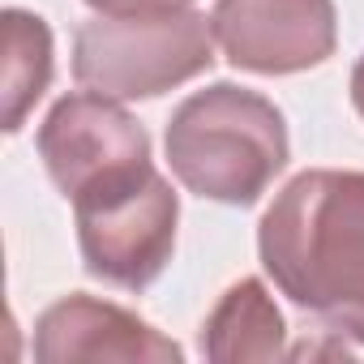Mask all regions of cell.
Instances as JSON below:
<instances>
[{"mask_svg":"<svg viewBox=\"0 0 364 364\" xmlns=\"http://www.w3.org/2000/svg\"><path fill=\"white\" fill-rule=\"evenodd\" d=\"M257 253L279 296L364 347V171L291 176L257 223Z\"/></svg>","mask_w":364,"mask_h":364,"instance_id":"cell-1","label":"cell"},{"mask_svg":"<svg viewBox=\"0 0 364 364\" xmlns=\"http://www.w3.org/2000/svg\"><path fill=\"white\" fill-rule=\"evenodd\" d=\"M215 65V26L198 9L171 14H95L73 35V77L86 90L159 99Z\"/></svg>","mask_w":364,"mask_h":364,"instance_id":"cell-3","label":"cell"},{"mask_svg":"<svg viewBox=\"0 0 364 364\" xmlns=\"http://www.w3.org/2000/svg\"><path fill=\"white\" fill-rule=\"evenodd\" d=\"M210 26L223 56L257 77L317 69L338 48L334 0H219Z\"/></svg>","mask_w":364,"mask_h":364,"instance_id":"cell-6","label":"cell"},{"mask_svg":"<svg viewBox=\"0 0 364 364\" xmlns=\"http://www.w3.org/2000/svg\"><path fill=\"white\" fill-rule=\"evenodd\" d=\"M202 355L215 364H249L287 355V326L262 279L232 283L202 321Z\"/></svg>","mask_w":364,"mask_h":364,"instance_id":"cell-8","label":"cell"},{"mask_svg":"<svg viewBox=\"0 0 364 364\" xmlns=\"http://www.w3.org/2000/svg\"><path fill=\"white\" fill-rule=\"evenodd\" d=\"M73 219L86 274L120 291H146L176 253L180 198L154 163H141L77 193Z\"/></svg>","mask_w":364,"mask_h":364,"instance_id":"cell-4","label":"cell"},{"mask_svg":"<svg viewBox=\"0 0 364 364\" xmlns=\"http://www.w3.org/2000/svg\"><path fill=\"white\" fill-rule=\"evenodd\" d=\"M5 133H18L26 124V116L35 112V103L43 99V90L52 86V31L39 14L31 9H5Z\"/></svg>","mask_w":364,"mask_h":364,"instance_id":"cell-9","label":"cell"},{"mask_svg":"<svg viewBox=\"0 0 364 364\" xmlns=\"http://www.w3.org/2000/svg\"><path fill=\"white\" fill-rule=\"evenodd\" d=\"M95 14H171L189 9L193 0H86Z\"/></svg>","mask_w":364,"mask_h":364,"instance_id":"cell-10","label":"cell"},{"mask_svg":"<svg viewBox=\"0 0 364 364\" xmlns=\"http://www.w3.org/2000/svg\"><path fill=\"white\" fill-rule=\"evenodd\" d=\"M351 103H355V112L364 116V56H360L355 69H351Z\"/></svg>","mask_w":364,"mask_h":364,"instance_id":"cell-11","label":"cell"},{"mask_svg":"<svg viewBox=\"0 0 364 364\" xmlns=\"http://www.w3.org/2000/svg\"><path fill=\"white\" fill-rule=\"evenodd\" d=\"M167 167L189 193L219 206H253L291 159L283 112L236 82L193 90L167 120Z\"/></svg>","mask_w":364,"mask_h":364,"instance_id":"cell-2","label":"cell"},{"mask_svg":"<svg viewBox=\"0 0 364 364\" xmlns=\"http://www.w3.org/2000/svg\"><path fill=\"white\" fill-rule=\"evenodd\" d=\"M35 360L39 364H73V360H129V364H180L176 338L159 334L137 313L73 291L48 304L35 321Z\"/></svg>","mask_w":364,"mask_h":364,"instance_id":"cell-7","label":"cell"},{"mask_svg":"<svg viewBox=\"0 0 364 364\" xmlns=\"http://www.w3.org/2000/svg\"><path fill=\"white\" fill-rule=\"evenodd\" d=\"M35 146L52 185L69 202L120 171L150 163V133L141 120L129 116L120 99L99 90H73L56 99L39 124Z\"/></svg>","mask_w":364,"mask_h":364,"instance_id":"cell-5","label":"cell"}]
</instances>
